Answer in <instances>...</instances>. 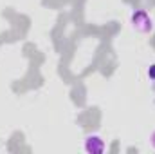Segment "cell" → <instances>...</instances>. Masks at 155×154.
I'll use <instances>...</instances> for the list:
<instances>
[{
  "instance_id": "277c9868",
  "label": "cell",
  "mask_w": 155,
  "mask_h": 154,
  "mask_svg": "<svg viewBox=\"0 0 155 154\" xmlns=\"http://www.w3.org/2000/svg\"><path fill=\"white\" fill-rule=\"evenodd\" d=\"M148 140H150V145H152V147L155 149V131L152 132V134H150V138H148Z\"/></svg>"
},
{
  "instance_id": "3957f363",
  "label": "cell",
  "mask_w": 155,
  "mask_h": 154,
  "mask_svg": "<svg viewBox=\"0 0 155 154\" xmlns=\"http://www.w3.org/2000/svg\"><path fill=\"white\" fill-rule=\"evenodd\" d=\"M146 75H148V78H150V80H153V82H155V64H153V65H150V67H148Z\"/></svg>"
},
{
  "instance_id": "7a4b0ae2",
  "label": "cell",
  "mask_w": 155,
  "mask_h": 154,
  "mask_svg": "<svg viewBox=\"0 0 155 154\" xmlns=\"http://www.w3.org/2000/svg\"><path fill=\"white\" fill-rule=\"evenodd\" d=\"M83 151L88 154H101L107 151V143L99 134H88L83 142Z\"/></svg>"
},
{
  "instance_id": "6da1fadb",
  "label": "cell",
  "mask_w": 155,
  "mask_h": 154,
  "mask_svg": "<svg viewBox=\"0 0 155 154\" xmlns=\"http://www.w3.org/2000/svg\"><path fill=\"white\" fill-rule=\"evenodd\" d=\"M130 24L137 33H143V35L153 31V20L144 9H134L130 13Z\"/></svg>"
}]
</instances>
